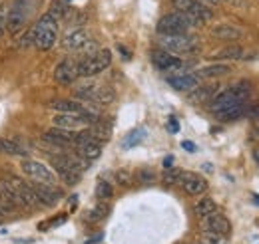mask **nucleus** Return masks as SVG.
I'll return each instance as SVG.
<instances>
[{"instance_id": "obj_42", "label": "nucleus", "mask_w": 259, "mask_h": 244, "mask_svg": "<svg viewBox=\"0 0 259 244\" xmlns=\"http://www.w3.org/2000/svg\"><path fill=\"white\" fill-rule=\"evenodd\" d=\"M2 220H4V216H2V214H0V224H2Z\"/></svg>"}, {"instance_id": "obj_14", "label": "nucleus", "mask_w": 259, "mask_h": 244, "mask_svg": "<svg viewBox=\"0 0 259 244\" xmlns=\"http://www.w3.org/2000/svg\"><path fill=\"white\" fill-rule=\"evenodd\" d=\"M32 189L40 201V207H52L62 199V191L56 187H48V185L32 183Z\"/></svg>"}, {"instance_id": "obj_13", "label": "nucleus", "mask_w": 259, "mask_h": 244, "mask_svg": "<svg viewBox=\"0 0 259 244\" xmlns=\"http://www.w3.org/2000/svg\"><path fill=\"white\" fill-rule=\"evenodd\" d=\"M54 80L60 86H72L78 80V66L72 60H62L54 70Z\"/></svg>"}, {"instance_id": "obj_26", "label": "nucleus", "mask_w": 259, "mask_h": 244, "mask_svg": "<svg viewBox=\"0 0 259 244\" xmlns=\"http://www.w3.org/2000/svg\"><path fill=\"white\" fill-rule=\"evenodd\" d=\"M114 92L108 88V86H98L96 88V93H94V97H92V103H100V105H108V103H112L114 101Z\"/></svg>"}, {"instance_id": "obj_11", "label": "nucleus", "mask_w": 259, "mask_h": 244, "mask_svg": "<svg viewBox=\"0 0 259 244\" xmlns=\"http://www.w3.org/2000/svg\"><path fill=\"white\" fill-rule=\"evenodd\" d=\"M74 139H76V133L74 131H66L60 127H50L48 131H44L42 135V141L56 147V149H62V147H74Z\"/></svg>"}, {"instance_id": "obj_41", "label": "nucleus", "mask_w": 259, "mask_h": 244, "mask_svg": "<svg viewBox=\"0 0 259 244\" xmlns=\"http://www.w3.org/2000/svg\"><path fill=\"white\" fill-rule=\"evenodd\" d=\"M253 203H257L259 205V195H253Z\"/></svg>"}, {"instance_id": "obj_27", "label": "nucleus", "mask_w": 259, "mask_h": 244, "mask_svg": "<svg viewBox=\"0 0 259 244\" xmlns=\"http://www.w3.org/2000/svg\"><path fill=\"white\" fill-rule=\"evenodd\" d=\"M146 139V129L144 127H138V129H134L132 133H128V137L124 139V149H132V147H136V145H140L142 141Z\"/></svg>"}, {"instance_id": "obj_21", "label": "nucleus", "mask_w": 259, "mask_h": 244, "mask_svg": "<svg viewBox=\"0 0 259 244\" xmlns=\"http://www.w3.org/2000/svg\"><path fill=\"white\" fill-rule=\"evenodd\" d=\"M194 213H195L197 218H205V216H209V214L218 213V205H215V201H213V199L203 197V199H199V201L195 203Z\"/></svg>"}, {"instance_id": "obj_29", "label": "nucleus", "mask_w": 259, "mask_h": 244, "mask_svg": "<svg viewBox=\"0 0 259 244\" xmlns=\"http://www.w3.org/2000/svg\"><path fill=\"white\" fill-rule=\"evenodd\" d=\"M108 213H110V207L102 201L98 207H94L92 211H90V214H88V220L90 222H98V220H102V218H106L108 216Z\"/></svg>"}, {"instance_id": "obj_28", "label": "nucleus", "mask_w": 259, "mask_h": 244, "mask_svg": "<svg viewBox=\"0 0 259 244\" xmlns=\"http://www.w3.org/2000/svg\"><path fill=\"white\" fill-rule=\"evenodd\" d=\"M215 56L224 58V60H239V58H243V50H241V46H227L224 50H220Z\"/></svg>"}, {"instance_id": "obj_6", "label": "nucleus", "mask_w": 259, "mask_h": 244, "mask_svg": "<svg viewBox=\"0 0 259 244\" xmlns=\"http://www.w3.org/2000/svg\"><path fill=\"white\" fill-rule=\"evenodd\" d=\"M20 169L22 173L32 179V183H40V185H48V187H56V175L40 161H34V159H22L20 163Z\"/></svg>"}, {"instance_id": "obj_12", "label": "nucleus", "mask_w": 259, "mask_h": 244, "mask_svg": "<svg viewBox=\"0 0 259 244\" xmlns=\"http://www.w3.org/2000/svg\"><path fill=\"white\" fill-rule=\"evenodd\" d=\"M201 228L203 232H213V234H224L227 236L229 230H231V222L227 220L224 214L213 213L205 218H201Z\"/></svg>"}, {"instance_id": "obj_18", "label": "nucleus", "mask_w": 259, "mask_h": 244, "mask_svg": "<svg viewBox=\"0 0 259 244\" xmlns=\"http://www.w3.org/2000/svg\"><path fill=\"white\" fill-rule=\"evenodd\" d=\"M167 84L178 90V92H192L199 86V76L197 74H178V76H169Z\"/></svg>"}, {"instance_id": "obj_33", "label": "nucleus", "mask_w": 259, "mask_h": 244, "mask_svg": "<svg viewBox=\"0 0 259 244\" xmlns=\"http://www.w3.org/2000/svg\"><path fill=\"white\" fill-rule=\"evenodd\" d=\"M182 171L180 169H167L165 173H163V181L167 185H174V183H180V179H182Z\"/></svg>"}, {"instance_id": "obj_10", "label": "nucleus", "mask_w": 259, "mask_h": 244, "mask_svg": "<svg viewBox=\"0 0 259 244\" xmlns=\"http://www.w3.org/2000/svg\"><path fill=\"white\" fill-rule=\"evenodd\" d=\"M26 0H14L8 8V16H6V30L16 34L20 28H24L26 22Z\"/></svg>"}, {"instance_id": "obj_7", "label": "nucleus", "mask_w": 259, "mask_h": 244, "mask_svg": "<svg viewBox=\"0 0 259 244\" xmlns=\"http://www.w3.org/2000/svg\"><path fill=\"white\" fill-rule=\"evenodd\" d=\"M162 50L169 54H194L197 50V40L190 34H180V36H162L160 38Z\"/></svg>"}, {"instance_id": "obj_32", "label": "nucleus", "mask_w": 259, "mask_h": 244, "mask_svg": "<svg viewBox=\"0 0 259 244\" xmlns=\"http://www.w3.org/2000/svg\"><path fill=\"white\" fill-rule=\"evenodd\" d=\"M227 238L224 234H213V232H203L201 244H226Z\"/></svg>"}, {"instance_id": "obj_34", "label": "nucleus", "mask_w": 259, "mask_h": 244, "mask_svg": "<svg viewBox=\"0 0 259 244\" xmlns=\"http://www.w3.org/2000/svg\"><path fill=\"white\" fill-rule=\"evenodd\" d=\"M6 16H8V6L6 2H0V38L6 32Z\"/></svg>"}, {"instance_id": "obj_30", "label": "nucleus", "mask_w": 259, "mask_h": 244, "mask_svg": "<svg viewBox=\"0 0 259 244\" xmlns=\"http://www.w3.org/2000/svg\"><path fill=\"white\" fill-rule=\"evenodd\" d=\"M112 193H114V189H112V185L108 183V181H100L96 187V197L100 201H108L110 197H112Z\"/></svg>"}, {"instance_id": "obj_24", "label": "nucleus", "mask_w": 259, "mask_h": 244, "mask_svg": "<svg viewBox=\"0 0 259 244\" xmlns=\"http://www.w3.org/2000/svg\"><path fill=\"white\" fill-rule=\"evenodd\" d=\"M231 72V68L227 64H213V66H205L197 72L199 78H220V76H226Z\"/></svg>"}, {"instance_id": "obj_15", "label": "nucleus", "mask_w": 259, "mask_h": 244, "mask_svg": "<svg viewBox=\"0 0 259 244\" xmlns=\"http://www.w3.org/2000/svg\"><path fill=\"white\" fill-rule=\"evenodd\" d=\"M152 62H154V66H156L158 70H162V72H174V70H180V68L184 66V62L180 60L178 56H174V54H169V52H165V50H156V52H152Z\"/></svg>"}, {"instance_id": "obj_20", "label": "nucleus", "mask_w": 259, "mask_h": 244, "mask_svg": "<svg viewBox=\"0 0 259 244\" xmlns=\"http://www.w3.org/2000/svg\"><path fill=\"white\" fill-rule=\"evenodd\" d=\"M247 107H249V103H247V101H241V103H235V105L226 107V109H222V111H215V117H218L220 121H224V123L235 121V119L245 117Z\"/></svg>"}, {"instance_id": "obj_3", "label": "nucleus", "mask_w": 259, "mask_h": 244, "mask_svg": "<svg viewBox=\"0 0 259 244\" xmlns=\"http://www.w3.org/2000/svg\"><path fill=\"white\" fill-rule=\"evenodd\" d=\"M176 10L182 12L184 16H188L192 20L194 26H199V24H205L213 18V10L205 4H201L199 0H171Z\"/></svg>"}, {"instance_id": "obj_9", "label": "nucleus", "mask_w": 259, "mask_h": 244, "mask_svg": "<svg viewBox=\"0 0 259 244\" xmlns=\"http://www.w3.org/2000/svg\"><path fill=\"white\" fill-rule=\"evenodd\" d=\"M4 179H6V181L10 183V187L14 189L20 207H28V209L40 207V201H38V197H36V193H34L32 183H26L24 179H20V177H16V175H8V177H4Z\"/></svg>"}, {"instance_id": "obj_31", "label": "nucleus", "mask_w": 259, "mask_h": 244, "mask_svg": "<svg viewBox=\"0 0 259 244\" xmlns=\"http://www.w3.org/2000/svg\"><path fill=\"white\" fill-rule=\"evenodd\" d=\"M54 169H56V173L60 175V179H62L66 185H76L78 179H80V175H76V173H72V171H68V169H60V167H54Z\"/></svg>"}, {"instance_id": "obj_16", "label": "nucleus", "mask_w": 259, "mask_h": 244, "mask_svg": "<svg viewBox=\"0 0 259 244\" xmlns=\"http://www.w3.org/2000/svg\"><path fill=\"white\" fill-rule=\"evenodd\" d=\"M180 185L184 187V191L188 195H194V197L203 195L207 191V181L197 173H184L182 179H180Z\"/></svg>"}, {"instance_id": "obj_1", "label": "nucleus", "mask_w": 259, "mask_h": 244, "mask_svg": "<svg viewBox=\"0 0 259 244\" xmlns=\"http://www.w3.org/2000/svg\"><path fill=\"white\" fill-rule=\"evenodd\" d=\"M32 44L38 48V50H42V52H46V50H50L52 46H54V42H56V38H58V20L50 14V12H46L36 24H34L32 30Z\"/></svg>"}, {"instance_id": "obj_36", "label": "nucleus", "mask_w": 259, "mask_h": 244, "mask_svg": "<svg viewBox=\"0 0 259 244\" xmlns=\"http://www.w3.org/2000/svg\"><path fill=\"white\" fill-rule=\"evenodd\" d=\"M169 131H171V133H178V131H180V123L176 121V117L169 119Z\"/></svg>"}, {"instance_id": "obj_22", "label": "nucleus", "mask_w": 259, "mask_h": 244, "mask_svg": "<svg viewBox=\"0 0 259 244\" xmlns=\"http://www.w3.org/2000/svg\"><path fill=\"white\" fill-rule=\"evenodd\" d=\"M0 153L14 155V157H26L28 155V151L24 149V145H20L14 139H0Z\"/></svg>"}, {"instance_id": "obj_43", "label": "nucleus", "mask_w": 259, "mask_h": 244, "mask_svg": "<svg viewBox=\"0 0 259 244\" xmlns=\"http://www.w3.org/2000/svg\"><path fill=\"white\" fill-rule=\"evenodd\" d=\"M192 244H201V242H192Z\"/></svg>"}, {"instance_id": "obj_4", "label": "nucleus", "mask_w": 259, "mask_h": 244, "mask_svg": "<svg viewBox=\"0 0 259 244\" xmlns=\"http://www.w3.org/2000/svg\"><path fill=\"white\" fill-rule=\"evenodd\" d=\"M112 64V52L110 50H98L90 56H84L78 62V76L82 78H92L100 72H104Z\"/></svg>"}, {"instance_id": "obj_39", "label": "nucleus", "mask_w": 259, "mask_h": 244, "mask_svg": "<svg viewBox=\"0 0 259 244\" xmlns=\"http://www.w3.org/2000/svg\"><path fill=\"white\" fill-rule=\"evenodd\" d=\"M201 4H209V6H213V4H218L220 0H199Z\"/></svg>"}, {"instance_id": "obj_8", "label": "nucleus", "mask_w": 259, "mask_h": 244, "mask_svg": "<svg viewBox=\"0 0 259 244\" xmlns=\"http://www.w3.org/2000/svg\"><path fill=\"white\" fill-rule=\"evenodd\" d=\"M96 121H98V117L92 111H88V113H84V115H76V113H56V115L52 117L54 127H60V129H66V131L84 129V127H88V125H92V123H96Z\"/></svg>"}, {"instance_id": "obj_35", "label": "nucleus", "mask_w": 259, "mask_h": 244, "mask_svg": "<svg viewBox=\"0 0 259 244\" xmlns=\"http://www.w3.org/2000/svg\"><path fill=\"white\" fill-rule=\"evenodd\" d=\"M245 117L259 119V103H255V105H249V107H247V113H245Z\"/></svg>"}, {"instance_id": "obj_38", "label": "nucleus", "mask_w": 259, "mask_h": 244, "mask_svg": "<svg viewBox=\"0 0 259 244\" xmlns=\"http://www.w3.org/2000/svg\"><path fill=\"white\" fill-rule=\"evenodd\" d=\"M171 163H174V157H171V155H169V157H165V159H163V167H165V169H171V167H174V165H171Z\"/></svg>"}, {"instance_id": "obj_37", "label": "nucleus", "mask_w": 259, "mask_h": 244, "mask_svg": "<svg viewBox=\"0 0 259 244\" xmlns=\"http://www.w3.org/2000/svg\"><path fill=\"white\" fill-rule=\"evenodd\" d=\"M182 147H184L186 151H190V153L195 151V143H192V141H184V143H182Z\"/></svg>"}, {"instance_id": "obj_25", "label": "nucleus", "mask_w": 259, "mask_h": 244, "mask_svg": "<svg viewBox=\"0 0 259 244\" xmlns=\"http://www.w3.org/2000/svg\"><path fill=\"white\" fill-rule=\"evenodd\" d=\"M211 36L218 38V40H237L241 36V32L233 28V26H229V24H220L211 30Z\"/></svg>"}, {"instance_id": "obj_40", "label": "nucleus", "mask_w": 259, "mask_h": 244, "mask_svg": "<svg viewBox=\"0 0 259 244\" xmlns=\"http://www.w3.org/2000/svg\"><path fill=\"white\" fill-rule=\"evenodd\" d=\"M253 159H255V161L259 163V147L255 149V151H253Z\"/></svg>"}, {"instance_id": "obj_23", "label": "nucleus", "mask_w": 259, "mask_h": 244, "mask_svg": "<svg viewBox=\"0 0 259 244\" xmlns=\"http://www.w3.org/2000/svg\"><path fill=\"white\" fill-rule=\"evenodd\" d=\"M215 88L213 86H197L195 90L190 92V101L194 103H201V101H211L213 99Z\"/></svg>"}, {"instance_id": "obj_2", "label": "nucleus", "mask_w": 259, "mask_h": 244, "mask_svg": "<svg viewBox=\"0 0 259 244\" xmlns=\"http://www.w3.org/2000/svg\"><path fill=\"white\" fill-rule=\"evenodd\" d=\"M251 93V88H249V82H239L231 88H227L224 92H220L218 95H213L211 99V111H222L226 107H231L235 103H241V101H247Z\"/></svg>"}, {"instance_id": "obj_5", "label": "nucleus", "mask_w": 259, "mask_h": 244, "mask_svg": "<svg viewBox=\"0 0 259 244\" xmlns=\"http://www.w3.org/2000/svg\"><path fill=\"white\" fill-rule=\"evenodd\" d=\"M192 20L188 16H184L182 12H169L160 18L156 30L160 36H180V34H188V30L192 28Z\"/></svg>"}, {"instance_id": "obj_17", "label": "nucleus", "mask_w": 259, "mask_h": 244, "mask_svg": "<svg viewBox=\"0 0 259 244\" xmlns=\"http://www.w3.org/2000/svg\"><path fill=\"white\" fill-rule=\"evenodd\" d=\"M90 40H92V38H90V32L86 30V28H76V30H72L66 34V38L62 40V44H64L66 50L80 52Z\"/></svg>"}, {"instance_id": "obj_19", "label": "nucleus", "mask_w": 259, "mask_h": 244, "mask_svg": "<svg viewBox=\"0 0 259 244\" xmlns=\"http://www.w3.org/2000/svg\"><path fill=\"white\" fill-rule=\"evenodd\" d=\"M52 111H56V113H76V115H84V113H88L90 109H86L80 101H76V99H56V101H50V105H48Z\"/></svg>"}]
</instances>
